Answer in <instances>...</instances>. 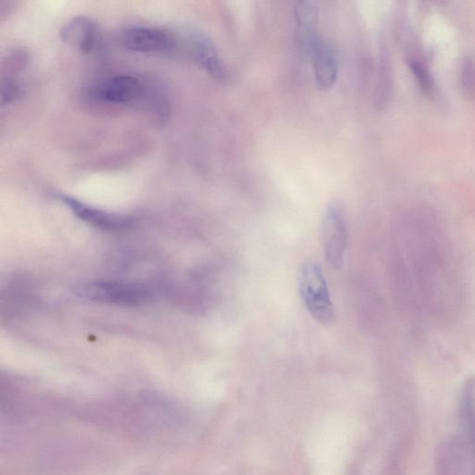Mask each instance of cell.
<instances>
[{
    "instance_id": "30bf717a",
    "label": "cell",
    "mask_w": 475,
    "mask_h": 475,
    "mask_svg": "<svg viewBox=\"0 0 475 475\" xmlns=\"http://www.w3.org/2000/svg\"><path fill=\"white\" fill-rule=\"evenodd\" d=\"M297 38L302 40L318 33V7L313 2H297L293 8Z\"/></svg>"
},
{
    "instance_id": "7c38bea8",
    "label": "cell",
    "mask_w": 475,
    "mask_h": 475,
    "mask_svg": "<svg viewBox=\"0 0 475 475\" xmlns=\"http://www.w3.org/2000/svg\"><path fill=\"white\" fill-rule=\"evenodd\" d=\"M22 94L21 85L14 79H6L2 84V104L8 105L21 98Z\"/></svg>"
},
{
    "instance_id": "277c9868",
    "label": "cell",
    "mask_w": 475,
    "mask_h": 475,
    "mask_svg": "<svg viewBox=\"0 0 475 475\" xmlns=\"http://www.w3.org/2000/svg\"><path fill=\"white\" fill-rule=\"evenodd\" d=\"M121 42L126 49L140 53H166L176 46L175 39L166 30L144 25L125 28Z\"/></svg>"
},
{
    "instance_id": "3957f363",
    "label": "cell",
    "mask_w": 475,
    "mask_h": 475,
    "mask_svg": "<svg viewBox=\"0 0 475 475\" xmlns=\"http://www.w3.org/2000/svg\"><path fill=\"white\" fill-rule=\"evenodd\" d=\"M322 235L326 261L334 270L338 271L344 264L347 229L343 212L337 205H331L326 211Z\"/></svg>"
},
{
    "instance_id": "4fadbf2b",
    "label": "cell",
    "mask_w": 475,
    "mask_h": 475,
    "mask_svg": "<svg viewBox=\"0 0 475 475\" xmlns=\"http://www.w3.org/2000/svg\"><path fill=\"white\" fill-rule=\"evenodd\" d=\"M410 67L413 70L416 76L418 77L419 82L422 84L423 87L428 89V91H431L432 88V81L430 77V74L427 71V69L421 65L419 62L411 61L410 62Z\"/></svg>"
},
{
    "instance_id": "5bb4252c",
    "label": "cell",
    "mask_w": 475,
    "mask_h": 475,
    "mask_svg": "<svg viewBox=\"0 0 475 475\" xmlns=\"http://www.w3.org/2000/svg\"><path fill=\"white\" fill-rule=\"evenodd\" d=\"M471 444H472L473 453H474V460H475V437H473V438L471 440Z\"/></svg>"
},
{
    "instance_id": "7a4b0ae2",
    "label": "cell",
    "mask_w": 475,
    "mask_h": 475,
    "mask_svg": "<svg viewBox=\"0 0 475 475\" xmlns=\"http://www.w3.org/2000/svg\"><path fill=\"white\" fill-rule=\"evenodd\" d=\"M76 293L85 300L128 307L141 304L150 295L141 284L107 282L85 283L77 287Z\"/></svg>"
},
{
    "instance_id": "8fae6325",
    "label": "cell",
    "mask_w": 475,
    "mask_h": 475,
    "mask_svg": "<svg viewBox=\"0 0 475 475\" xmlns=\"http://www.w3.org/2000/svg\"><path fill=\"white\" fill-rule=\"evenodd\" d=\"M461 82L462 91L467 96L475 95V63L470 57L466 58L462 66Z\"/></svg>"
},
{
    "instance_id": "5b68a950",
    "label": "cell",
    "mask_w": 475,
    "mask_h": 475,
    "mask_svg": "<svg viewBox=\"0 0 475 475\" xmlns=\"http://www.w3.org/2000/svg\"><path fill=\"white\" fill-rule=\"evenodd\" d=\"M310 58L315 80L320 89L331 88L337 79L338 62L335 49L318 36L304 50Z\"/></svg>"
},
{
    "instance_id": "52a82bcc",
    "label": "cell",
    "mask_w": 475,
    "mask_h": 475,
    "mask_svg": "<svg viewBox=\"0 0 475 475\" xmlns=\"http://www.w3.org/2000/svg\"><path fill=\"white\" fill-rule=\"evenodd\" d=\"M141 81L132 76H117L101 83L94 89V97L107 103L127 104L143 94Z\"/></svg>"
},
{
    "instance_id": "ba28073f",
    "label": "cell",
    "mask_w": 475,
    "mask_h": 475,
    "mask_svg": "<svg viewBox=\"0 0 475 475\" xmlns=\"http://www.w3.org/2000/svg\"><path fill=\"white\" fill-rule=\"evenodd\" d=\"M59 37L66 44L76 50L91 53L97 42L98 30L95 22L87 16L79 15L70 19L59 30Z\"/></svg>"
},
{
    "instance_id": "9c48e42d",
    "label": "cell",
    "mask_w": 475,
    "mask_h": 475,
    "mask_svg": "<svg viewBox=\"0 0 475 475\" xmlns=\"http://www.w3.org/2000/svg\"><path fill=\"white\" fill-rule=\"evenodd\" d=\"M190 47L196 63L210 76L224 81L228 72L219 51L210 37L198 31L190 36Z\"/></svg>"
},
{
    "instance_id": "6da1fadb",
    "label": "cell",
    "mask_w": 475,
    "mask_h": 475,
    "mask_svg": "<svg viewBox=\"0 0 475 475\" xmlns=\"http://www.w3.org/2000/svg\"><path fill=\"white\" fill-rule=\"evenodd\" d=\"M299 288L301 299L311 316L322 325L335 320V308L320 265L306 262L300 270Z\"/></svg>"
},
{
    "instance_id": "8992f818",
    "label": "cell",
    "mask_w": 475,
    "mask_h": 475,
    "mask_svg": "<svg viewBox=\"0 0 475 475\" xmlns=\"http://www.w3.org/2000/svg\"><path fill=\"white\" fill-rule=\"evenodd\" d=\"M58 199L64 202L79 220L98 229L121 230L132 224V220L129 217L98 210L69 195L58 194Z\"/></svg>"
}]
</instances>
